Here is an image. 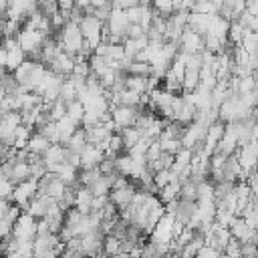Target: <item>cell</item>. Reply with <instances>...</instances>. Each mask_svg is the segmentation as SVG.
<instances>
[{"label":"cell","instance_id":"1","mask_svg":"<svg viewBox=\"0 0 258 258\" xmlns=\"http://www.w3.org/2000/svg\"><path fill=\"white\" fill-rule=\"evenodd\" d=\"M103 238L105 234L101 232V228H93L91 232L81 236V244H79V252L87 258H97L99 254H103Z\"/></svg>","mask_w":258,"mask_h":258},{"label":"cell","instance_id":"2","mask_svg":"<svg viewBox=\"0 0 258 258\" xmlns=\"http://www.w3.org/2000/svg\"><path fill=\"white\" fill-rule=\"evenodd\" d=\"M141 107H131V105H113L109 107V115H111V121L115 123L117 131L125 129V127H131L135 123V117L139 113Z\"/></svg>","mask_w":258,"mask_h":258},{"label":"cell","instance_id":"3","mask_svg":"<svg viewBox=\"0 0 258 258\" xmlns=\"http://www.w3.org/2000/svg\"><path fill=\"white\" fill-rule=\"evenodd\" d=\"M42 40H44V34H40L38 30L26 28V26H20V30L16 32V42L24 50V54H30L34 50H40Z\"/></svg>","mask_w":258,"mask_h":258},{"label":"cell","instance_id":"4","mask_svg":"<svg viewBox=\"0 0 258 258\" xmlns=\"http://www.w3.org/2000/svg\"><path fill=\"white\" fill-rule=\"evenodd\" d=\"M12 236L16 240H34L36 236V220L28 216L26 212H20V216L12 224Z\"/></svg>","mask_w":258,"mask_h":258},{"label":"cell","instance_id":"5","mask_svg":"<svg viewBox=\"0 0 258 258\" xmlns=\"http://www.w3.org/2000/svg\"><path fill=\"white\" fill-rule=\"evenodd\" d=\"M34 196H36V179H26V181H20V183L14 185L10 202L20 206V208H24Z\"/></svg>","mask_w":258,"mask_h":258},{"label":"cell","instance_id":"6","mask_svg":"<svg viewBox=\"0 0 258 258\" xmlns=\"http://www.w3.org/2000/svg\"><path fill=\"white\" fill-rule=\"evenodd\" d=\"M206 129H208V125H204L202 121H191L189 125H185L183 135L179 139L181 141V147L191 149L196 143H202L204 137H206Z\"/></svg>","mask_w":258,"mask_h":258},{"label":"cell","instance_id":"7","mask_svg":"<svg viewBox=\"0 0 258 258\" xmlns=\"http://www.w3.org/2000/svg\"><path fill=\"white\" fill-rule=\"evenodd\" d=\"M177 50L181 52H187V54H194V52H200L204 50V36H200L198 32L185 28L177 40Z\"/></svg>","mask_w":258,"mask_h":258},{"label":"cell","instance_id":"8","mask_svg":"<svg viewBox=\"0 0 258 258\" xmlns=\"http://www.w3.org/2000/svg\"><path fill=\"white\" fill-rule=\"evenodd\" d=\"M234 155H236V159H238L242 171H246V173L252 171L254 165H256V141H250V143H246V145L236 147Z\"/></svg>","mask_w":258,"mask_h":258},{"label":"cell","instance_id":"9","mask_svg":"<svg viewBox=\"0 0 258 258\" xmlns=\"http://www.w3.org/2000/svg\"><path fill=\"white\" fill-rule=\"evenodd\" d=\"M228 230H230V236L238 242H248V240L256 242V230L250 228L240 216H234V220L228 224Z\"/></svg>","mask_w":258,"mask_h":258},{"label":"cell","instance_id":"10","mask_svg":"<svg viewBox=\"0 0 258 258\" xmlns=\"http://www.w3.org/2000/svg\"><path fill=\"white\" fill-rule=\"evenodd\" d=\"M64 153H67V147H64V145H60V143H50V145L46 147V151L40 155L42 161L46 163V171H52V173H54V169H56L60 163H64Z\"/></svg>","mask_w":258,"mask_h":258},{"label":"cell","instance_id":"11","mask_svg":"<svg viewBox=\"0 0 258 258\" xmlns=\"http://www.w3.org/2000/svg\"><path fill=\"white\" fill-rule=\"evenodd\" d=\"M103 157H105V151L99 145L87 143L81 149V153H79V169H83V167H95V165H99V161Z\"/></svg>","mask_w":258,"mask_h":258},{"label":"cell","instance_id":"12","mask_svg":"<svg viewBox=\"0 0 258 258\" xmlns=\"http://www.w3.org/2000/svg\"><path fill=\"white\" fill-rule=\"evenodd\" d=\"M196 115H198V107L181 97V103H179L177 109L173 111V121L185 127V125H189L191 121H196Z\"/></svg>","mask_w":258,"mask_h":258},{"label":"cell","instance_id":"13","mask_svg":"<svg viewBox=\"0 0 258 258\" xmlns=\"http://www.w3.org/2000/svg\"><path fill=\"white\" fill-rule=\"evenodd\" d=\"M133 191H135V183L131 181L129 185H125V187H115V189H109V202L113 204V206H117V210L119 208H125L127 204H131V198H133Z\"/></svg>","mask_w":258,"mask_h":258},{"label":"cell","instance_id":"14","mask_svg":"<svg viewBox=\"0 0 258 258\" xmlns=\"http://www.w3.org/2000/svg\"><path fill=\"white\" fill-rule=\"evenodd\" d=\"M83 129V133H85V139H87V143H93V145H99L101 141H105L111 133L103 127V123H95V125H85V127H81Z\"/></svg>","mask_w":258,"mask_h":258},{"label":"cell","instance_id":"15","mask_svg":"<svg viewBox=\"0 0 258 258\" xmlns=\"http://www.w3.org/2000/svg\"><path fill=\"white\" fill-rule=\"evenodd\" d=\"M58 52H60V46H58V42L54 40V36H52V34L44 36V40H42V44H40V62H42V64H48Z\"/></svg>","mask_w":258,"mask_h":258},{"label":"cell","instance_id":"16","mask_svg":"<svg viewBox=\"0 0 258 258\" xmlns=\"http://www.w3.org/2000/svg\"><path fill=\"white\" fill-rule=\"evenodd\" d=\"M155 198H157L161 204H167V202H171V200H177V198H179V181H177V179H171L169 183L157 187Z\"/></svg>","mask_w":258,"mask_h":258},{"label":"cell","instance_id":"17","mask_svg":"<svg viewBox=\"0 0 258 258\" xmlns=\"http://www.w3.org/2000/svg\"><path fill=\"white\" fill-rule=\"evenodd\" d=\"M48 145H50V143H48V139H46V137H42L40 133L32 131V135L28 137V141H26L24 149H26L28 153H32V155H42V153L46 151V147H48Z\"/></svg>","mask_w":258,"mask_h":258},{"label":"cell","instance_id":"18","mask_svg":"<svg viewBox=\"0 0 258 258\" xmlns=\"http://www.w3.org/2000/svg\"><path fill=\"white\" fill-rule=\"evenodd\" d=\"M91 200H93L91 189L85 187V185H79L77 194H75V206L73 208H77L81 214H89L91 212Z\"/></svg>","mask_w":258,"mask_h":258},{"label":"cell","instance_id":"19","mask_svg":"<svg viewBox=\"0 0 258 258\" xmlns=\"http://www.w3.org/2000/svg\"><path fill=\"white\" fill-rule=\"evenodd\" d=\"M54 123H56V129H58V143H60V145H64V143L69 141V137L75 133V129L79 127V125H75L67 115L60 117V119L54 121Z\"/></svg>","mask_w":258,"mask_h":258},{"label":"cell","instance_id":"20","mask_svg":"<svg viewBox=\"0 0 258 258\" xmlns=\"http://www.w3.org/2000/svg\"><path fill=\"white\" fill-rule=\"evenodd\" d=\"M8 179H10L14 185H16V183H20V181L30 179V169H28V163H24V161L12 163V169H10V173H8Z\"/></svg>","mask_w":258,"mask_h":258},{"label":"cell","instance_id":"21","mask_svg":"<svg viewBox=\"0 0 258 258\" xmlns=\"http://www.w3.org/2000/svg\"><path fill=\"white\" fill-rule=\"evenodd\" d=\"M119 135H121V141H123V151H127V149H131L143 135H141V131L137 129V127H125V129H121L119 131Z\"/></svg>","mask_w":258,"mask_h":258},{"label":"cell","instance_id":"22","mask_svg":"<svg viewBox=\"0 0 258 258\" xmlns=\"http://www.w3.org/2000/svg\"><path fill=\"white\" fill-rule=\"evenodd\" d=\"M115 171L119 175H125V177H131L133 173V159L123 151L119 155H115Z\"/></svg>","mask_w":258,"mask_h":258},{"label":"cell","instance_id":"23","mask_svg":"<svg viewBox=\"0 0 258 258\" xmlns=\"http://www.w3.org/2000/svg\"><path fill=\"white\" fill-rule=\"evenodd\" d=\"M244 32H246V28H244L238 20H230V24H228V32H226V42L232 44V46H234V44H240Z\"/></svg>","mask_w":258,"mask_h":258},{"label":"cell","instance_id":"24","mask_svg":"<svg viewBox=\"0 0 258 258\" xmlns=\"http://www.w3.org/2000/svg\"><path fill=\"white\" fill-rule=\"evenodd\" d=\"M58 99H62L64 103L77 99V85L71 77H64L62 83H60V89H58Z\"/></svg>","mask_w":258,"mask_h":258},{"label":"cell","instance_id":"25","mask_svg":"<svg viewBox=\"0 0 258 258\" xmlns=\"http://www.w3.org/2000/svg\"><path fill=\"white\" fill-rule=\"evenodd\" d=\"M87 145V139H85V133H83V129L81 127H77L75 129V133L69 137V141L64 143V147L69 149V151H73V153H81V149Z\"/></svg>","mask_w":258,"mask_h":258},{"label":"cell","instance_id":"26","mask_svg":"<svg viewBox=\"0 0 258 258\" xmlns=\"http://www.w3.org/2000/svg\"><path fill=\"white\" fill-rule=\"evenodd\" d=\"M191 155H194V151H191V149H187V147H179V151L173 155V163H171V167H169V169L175 173V171H179L181 167L189 165Z\"/></svg>","mask_w":258,"mask_h":258},{"label":"cell","instance_id":"27","mask_svg":"<svg viewBox=\"0 0 258 258\" xmlns=\"http://www.w3.org/2000/svg\"><path fill=\"white\" fill-rule=\"evenodd\" d=\"M83 113H85V107H83V103H81V101L73 99V101H69V103H67V113H64V115H67L75 125H79V127H81Z\"/></svg>","mask_w":258,"mask_h":258},{"label":"cell","instance_id":"28","mask_svg":"<svg viewBox=\"0 0 258 258\" xmlns=\"http://www.w3.org/2000/svg\"><path fill=\"white\" fill-rule=\"evenodd\" d=\"M216 83H218V79H216V71H214L212 67H208V64H202V69H200V83H198V85L210 91Z\"/></svg>","mask_w":258,"mask_h":258},{"label":"cell","instance_id":"29","mask_svg":"<svg viewBox=\"0 0 258 258\" xmlns=\"http://www.w3.org/2000/svg\"><path fill=\"white\" fill-rule=\"evenodd\" d=\"M18 81L14 79V75L10 71H6L2 77H0V89L4 91V95H18Z\"/></svg>","mask_w":258,"mask_h":258},{"label":"cell","instance_id":"30","mask_svg":"<svg viewBox=\"0 0 258 258\" xmlns=\"http://www.w3.org/2000/svg\"><path fill=\"white\" fill-rule=\"evenodd\" d=\"M125 89H131L139 95L147 93V77H135V75H127L125 77Z\"/></svg>","mask_w":258,"mask_h":258},{"label":"cell","instance_id":"31","mask_svg":"<svg viewBox=\"0 0 258 258\" xmlns=\"http://www.w3.org/2000/svg\"><path fill=\"white\" fill-rule=\"evenodd\" d=\"M32 127H26V125H18L16 129H14V145L12 147H16V149H22L24 145H26V141H28V137L32 135Z\"/></svg>","mask_w":258,"mask_h":258},{"label":"cell","instance_id":"32","mask_svg":"<svg viewBox=\"0 0 258 258\" xmlns=\"http://www.w3.org/2000/svg\"><path fill=\"white\" fill-rule=\"evenodd\" d=\"M44 222H46V226H48V230L52 232V234H58V230L62 228V224H64V212H52V214H46L44 218H42Z\"/></svg>","mask_w":258,"mask_h":258},{"label":"cell","instance_id":"33","mask_svg":"<svg viewBox=\"0 0 258 258\" xmlns=\"http://www.w3.org/2000/svg\"><path fill=\"white\" fill-rule=\"evenodd\" d=\"M149 71H151V64L149 62H143V60H131L127 64V75H135V77H149Z\"/></svg>","mask_w":258,"mask_h":258},{"label":"cell","instance_id":"34","mask_svg":"<svg viewBox=\"0 0 258 258\" xmlns=\"http://www.w3.org/2000/svg\"><path fill=\"white\" fill-rule=\"evenodd\" d=\"M117 252H121V242H119V238H115V236H111V234H105V238H103V254L105 256H115Z\"/></svg>","mask_w":258,"mask_h":258},{"label":"cell","instance_id":"35","mask_svg":"<svg viewBox=\"0 0 258 258\" xmlns=\"http://www.w3.org/2000/svg\"><path fill=\"white\" fill-rule=\"evenodd\" d=\"M34 131H36V133H40L42 137H46V139H48V143H58V129H56V123H54V121H48L46 125L36 127Z\"/></svg>","mask_w":258,"mask_h":258},{"label":"cell","instance_id":"36","mask_svg":"<svg viewBox=\"0 0 258 258\" xmlns=\"http://www.w3.org/2000/svg\"><path fill=\"white\" fill-rule=\"evenodd\" d=\"M240 46H242L246 52L256 54V48H258V34H256V32L246 30V32H244V36H242V40H240Z\"/></svg>","mask_w":258,"mask_h":258},{"label":"cell","instance_id":"37","mask_svg":"<svg viewBox=\"0 0 258 258\" xmlns=\"http://www.w3.org/2000/svg\"><path fill=\"white\" fill-rule=\"evenodd\" d=\"M157 143H159V149L163 153H169V155H175L181 147L179 139H169V137H157Z\"/></svg>","mask_w":258,"mask_h":258},{"label":"cell","instance_id":"38","mask_svg":"<svg viewBox=\"0 0 258 258\" xmlns=\"http://www.w3.org/2000/svg\"><path fill=\"white\" fill-rule=\"evenodd\" d=\"M179 198L181 200H189V202H196L198 200V191H196V181L191 179H185L179 183Z\"/></svg>","mask_w":258,"mask_h":258},{"label":"cell","instance_id":"39","mask_svg":"<svg viewBox=\"0 0 258 258\" xmlns=\"http://www.w3.org/2000/svg\"><path fill=\"white\" fill-rule=\"evenodd\" d=\"M151 10L157 14V16H161V18H167L173 10H171V0H151Z\"/></svg>","mask_w":258,"mask_h":258},{"label":"cell","instance_id":"40","mask_svg":"<svg viewBox=\"0 0 258 258\" xmlns=\"http://www.w3.org/2000/svg\"><path fill=\"white\" fill-rule=\"evenodd\" d=\"M46 109H48V113H50L52 121H58V119H60V117H64V113H67V103H64L62 99H54Z\"/></svg>","mask_w":258,"mask_h":258},{"label":"cell","instance_id":"41","mask_svg":"<svg viewBox=\"0 0 258 258\" xmlns=\"http://www.w3.org/2000/svg\"><path fill=\"white\" fill-rule=\"evenodd\" d=\"M236 20H238L246 30H250V32H256V30H258V16H252V14H248V12H242Z\"/></svg>","mask_w":258,"mask_h":258},{"label":"cell","instance_id":"42","mask_svg":"<svg viewBox=\"0 0 258 258\" xmlns=\"http://www.w3.org/2000/svg\"><path fill=\"white\" fill-rule=\"evenodd\" d=\"M20 22L14 20V18H4L2 20V38L4 36H16V32L20 30Z\"/></svg>","mask_w":258,"mask_h":258},{"label":"cell","instance_id":"43","mask_svg":"<svg viewBox=\"0 0 258 258\" xmlns=\"http://www.w3.org/2000/svg\"><path fill=\"white\" fill-rule=\"evenodd\" d=\"M171 179H175V173H173L171 169H159V171L153 173V183H155V187H161V185L169 183Z\"/></svg>","mask_w":258,"mask_h":258},{"label":"cell","instance_id":"44","mask_svg":"<svg viewBox=\"0 0 258 258\" xmlns=\"http://www.w3.org/2000/svg\"><path fill=\"white\" fill-rule=\"evenodd\" d=\"M125 58V50H123V44H109L107 48V54H105V60H123Z\"/></svg>","mask_w":258,"mask_h":258},{"label":"cell","instance_id":"45","mask_svg":"<svg viewBox=\"0 0 258 258\" xmlns=\"http://www.w3.org/2000/svg\"><path fill=\"white\" fill-rule=\"evenodd\" d=\"M222 252H224L228 258H240V242L234 240V238H230V240L226 242V246H224Z\"/></svg>","mask_w":258,"mask_h":258},{"label":"cell","instance_id":"46","mask_svg":"<svg viewBox=\"0 0 258 258\" xmlns=\"http://www.w3.org/2000/svg\"><path fill=\"white\" fill-rule=\"evenodd\" d=\"M240 256L242 258H256V242L254 240L240 242Z\"/></svg>","mask_w":258,"mask_h":258},{"label":"cell","instance_id":"47","mask_svg":"<svg viewBox=\"0 0 258 258\" xmlns=\"http://www.w3.org/2000/svg\"><path fill=\"white\" fill-rule=\"evenodd\" d=\"M107 202H109V196H107V194L93 196V200H91V212H101Z\"/></svg>","mask_w":258,"mask_h":258},{"label":"cell","instance_id":"48","mask_svg":"<svg viewBox=\"0 0 258 258\" xmlns=\"http://www.w3.org/2000/svg\"><path fill=\"white\" fill-rule=\"evenodd\" d=\"M218 256H220V252H218L216 248L208 246V244H204V246L196 252V258H218Z\"/></svg>","mask_w":258,"mask_h":258},{"label":"cell","instance_id":"49","mask_svg":"<svg viewBox=\"0 0 258 258\" xmlns=\"http://www.w3.org/2000/svg\"><path fill=\"white\" fill-rule=\"evenodd\" d=\"M12 189H14V183L10 179H0V198L10 200L12 198Z\"/></svg>","mask_w":258,"mask_h":258},{"label":"cell","instance_id":"50","mask_svg":"<svg viewBox=\"0 0 258 258\" xmlns=\"http://www.w3.org/2000/svg\"><path fill=\"white\" fill-rule=\"evenodd\" d=\"M143 34V28L137 24V22H129V26H127V30H125V36L127 38H137V36H141Z\"/></svg>","mask_w":258,"mask_h":258},{"label":"cell","instance_id":"51","mask_svg":"<svg viewBox=\"0 0 258 258\" xmlns=\"http://www.w3.org/2000/svg\"><path fill=\"white\" fill-rule=\"evenodd\" d=\"M12 234V222H8L6 218H0V238H6Z\"/></svg>","mask_w":258,"mask_h":258},{"label":"cell","instance_id":"52","mask_svg":"<svg viewBox=\"0 0 258 258\" xmlns=\"http://www.w3.org/2000/svg\"><path fill=\"white\" fill-rule=\"evenodd\" d=\"M139 4H141V0H113V6L123 8V10L133 8V6H139Z\"/></svg>","mask_w":258,"mask_h":258},{"label":"cell","instance_id":"53","mask_svg":"<svg viewBox=\"0 0 258 258\" xmlns=\"http://www.w3.org/2000/svg\"><path fill=\"white\" fill-rule=\"evenodd\" d=\"M244 12L258 16V0H244Z\"/></svg>","mask_w":258,"mask_h":258},{"label":"cell","instance_id":"54","mask_svg":"<svg viewBox=\"0 0 258 258\" xmlns=\"http://www.w3.org/2000/svg\"><path fill=\"white\" fill-rule=\"evenodd\" d=\"M56 6L60 12H71L75 8V0H56Z\"/></svg>","mask_w":258,"mask_h":258},{"label":"cell","instance_id":"55","mask_svg":"<svg viewBox=\"0 0 258 258\" xmlns=\"http://www.w3.org/2000/svg\"><path fill=\"white\" fill-rule=\"evenodd\" d=\"M32 258H58V250L56 248H50V250H44L40 254H34Z\"/></svg>","mask_w":258,"mask_h":258},{"label":"cell","instance_id":"56","mask_svg":"<svg viewBox=\"0 0 258 258\" xmlns=\"http://www.w3.org/2000/svg\"><path fill=\"white\" fill-rule=\"evenodd\" d=\"M8 206H10V200H4V198H0V218H2L4 214H6Z\"/></svg>","mask_w":258,"mask_h":258},{"label":"cell","instance_id":"57","mask_svg":"<svg viewBox=\"0 0 258 258\" xmlns=\"http://www.w3.org/2000/svg\"><path fill=\"white\" fill-rule=\"evenodd\" d=\"M91 4L95 8H99V6H113V0H91Z\"/></svg>","mask_w":258,"mask_h":258},{"label":"cell","instance_id":"58","mask_svg":"<svg viewBox=\"0 0 258 258\" xmlns=\"http://www.w3.org/2000/svg\"><path fill=\"white\" fill-rule=\"evenodd\" d=\"M141 4H147V6H149V4H151V0H141Z\"/></svg>","mask_w":258,"mask_h":258},{"label":"cell","instance_id":"59","mask_svg":"<svg viewBox=\"0 0 258 258\" xmlns=\"http://www.w3.org/2000/svg\"><path fill=\"white\" fill-rule=\"evenodd\" d=\"M0 147H2V141H0Z\"/></svg>","mask_w":258,"mask_h":258},{"label":"cell","instance_id":"60","mask_svg":"<svg viewBox=\"0 0 258 258\" xmlns=\"http://www.w3.org/2000/svg\"><path fill=\"white\" fill-rule=\"evenodd\" d=\"M240 258H242V256H240Z\"/></svg>","mask_w":258,"mask_h":258}]
</instances>
